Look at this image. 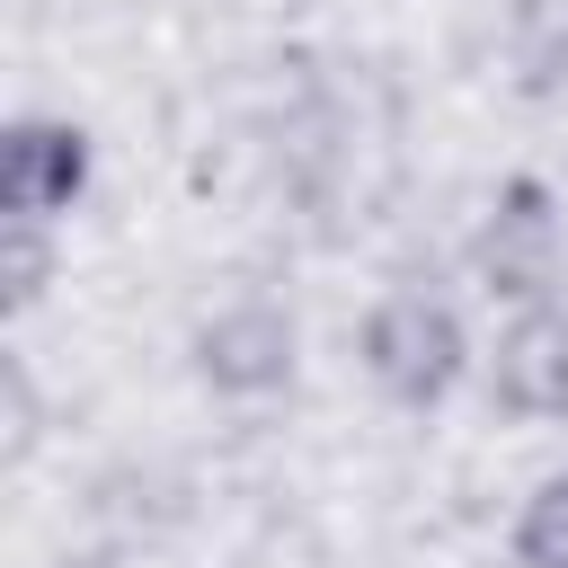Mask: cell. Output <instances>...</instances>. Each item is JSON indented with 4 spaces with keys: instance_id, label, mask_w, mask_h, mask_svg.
<instances>
[{
    "instance_id": "cell-6",
    "label": "cell",
    "mask_w": 568,
    "mask_h": 568,
    "mask_svg": "<svg viewBox=\"0 0 568 568\" xmlns=\"http://www.w3.org/2000/svg\"><path fill=\"white\" fill-rule=\"evenodd\" d=\"M506 550H515V568H568V470L532 479V497L506 524Z\"/></svg>"
},
{
    "instance_id": "cell-3",
    "label": "cell",
    "mask_w": 568,
    "mask_h": 568,
    "mask_svg": "<svg viewBox=\"0 0 568 568\" xmlns=\"http://www.w3.org/2000/svg\"><path fill=\"white\" fill-rule=\"evenodd\" d=\"M89 169H98V142L71 115H18L0 133V204H9V231H62L71 204L89 195Z\"/></svg>"
},
{
    "instance_id": "cell-7",
    "label": "cell",
    "mask_w": 568,
    "mask_h": 568,
    "mask_svg": "<svg viewBox=\"0 0 568 568\" xmlns=\"http://www.w3.org/2000/svg\"><path fill=\"white\" fill-rule=\"evenodd\" d=\"M0 275H9V311H36L44 275H53V231H9L0 222Z\"/></svg>"
},
{
    "instance_id": "cell-5",
    "label": "cell",
    "mask_w": 568,
    "mask_h": 568,
    "mask_svg": "<svg viewBox=\"0 0 568 568\" xmlns=\"http://www.w3.org/2000/svg\"><path fill=\"white\" fill-rule=\"evenodd\" d=\"M488 408L515 426H550L568 417V302H532L497 328L488 355Z\"/></svg>"
},
{
    "instance_id": "cell-1",
    "label": "cell",
    "mask_w": 568,
    "mask_h": 568,
    "mask_svg": "<svg viewBox=\"0 0 568 568\" xmlns=\"http://www.w3.org/2000/svg\"><path fill=\"white\" fill-rule=\"evenodd\" d=\"M355 364H364V382H373L390 408L426 417V408H444V399L462 390V373H470L462 311H453L444 293L399 284V293H382V302L364 311V328H355Z\"/></svg>"
},
{
    "instance_id": "cell-2",
    "label": "cell",
    "mask_w": 568,
    "mask_h": 568,
    "mask_svg": "<svg viewBox=\"0 0 568 568\" xmlns=\"http://www.w3.org/2000/svg\"><path fill=\"white\" fill-rule=\"evenodd\" d=\"M559 266H568V240H559L550 186H541V178H506L497 204H488L479 231H470V275H479V293L532 311V302H559Z\"/></svg>"
},
{
    "instance_id": "cell-4",
    "label": "cell",
    "mask_w": 568,
    "mask_h": 568,
    "mask_svg": "<svg viewBox=\"0 0 568 568\" xmlns=\"http://www.w3.org/2000/svg\"><path fill=\"white\" fill-rule=\"evenodd\" d=\"M293 364H302V328L275 293H240L195 328V373L222 399H275L293 382Z\"/></svg>"
}]
</instances>
